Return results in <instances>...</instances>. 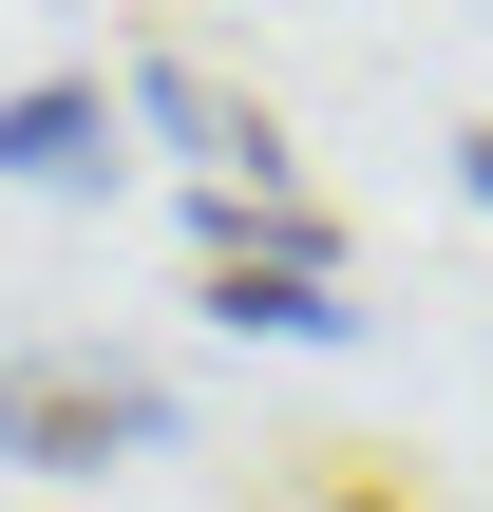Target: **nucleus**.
<instances>
[{
    "instance_id": "20e7f679",
    "label": "nucleus",
    "mask_w": 493,
    "mask_h": 512,
    "mask_svg": "<svg viewBox=\"0 0 493 512\" xmlns=\"http://www.w3.org/2000/svg\"><path fill=\"white\" fill-rule=\"evenodd\" d=\"M133 114H171V133H190V152H228L247 190H266V152H285V133H266V95H228V76H190V57H152V76H133Z\"/></svg>"
},
{
    "instance_id": "7ed1b4c3",
    "label": "nucleus",
    "mask_w": 493,
    "mask_h": 512,
    "mask_svg": "<svg viewBox=\"0 0 493 512\" xmlns=\"http://www.w3.org/2000/svg\"><path fill=\"white\" fill-rule=\"evenodd\" d=\"M209 323H247V342H342L361 304H323V266H285V247H228V266H209Z\"/></svg>"
},
{
    "instance_id": "f03ea898",
    "label": "nucleus",
    "mask_w": 493,
    "mask_h": 512,
    "mask_svg": "<svg viewBox=\"0 0 493 512\" xmlns=\"http://www.w3.org/2000/svg\"><path fill=\"white\" fill-rule=\"evenodd\" d=\"M0 171H19V190H114V95H95V76L0 95Z\"/></svg>"
},
{
    "instance_id": "39448f33",
    "label": "nucleus",
    "mask_w": 493,
    "mask_h": 512,
    "mask_svg": "<svg viewBox=\"0 0 493 512\" xmlns=\"http://www.w3.org/2000/svg\"><path fill=\"white\" fill-rule=\"evenodd\" d=\"M456 152H475V209H493V133H456Z\"/></svg>"
},
{
    "instance_id": "f257e3e1",
    "label": "nucleus",
    "mask_w": 493,
    "mask_h": 512,
    "mask_svg": "<svg viewBox=\"0 0 493 512\" xmlns=\"http://www.w3.org/2000/svg\"><path fill=\"white\" fill-rule=\"evenodd\" d=\"M171 437V380L152 361H19L0 380V456L19 475H114V456H152Z\"/></svg>"
}]
</instances>
